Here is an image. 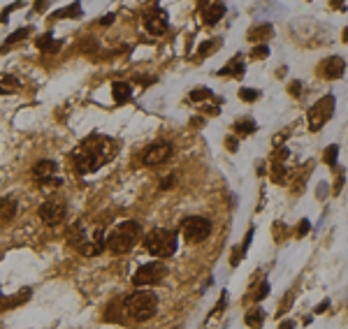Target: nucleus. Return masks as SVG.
Here are the masks:
<instances>
[{
  "label": "nucleus",
  "mask_w": 348,
  "mask_h": 329,
  "mask_svg": "<svg viewBox=\"0 0 348 329\" xmlns=\"http://www.w3.org/2000/svg\"><path fill=\"white\" fill-rule=\"evenodd\" d=\"M116 151H118V144L114 139H95V144H84L82 149L72 153V170L77 174H91V172L100 170L109 158H114Z\"/></svg>",
  "instance_id": "obj_1"
},
{
  "label": "nucleus",
  "mask_w": 348,
  "mask_h": 329,
  "mask_svg": "<svg viewBox=\"0 0 348 329\" xmlns=\"http://www.w3.org/2000/svg\"><path fill=\"white\" fill-rule=\"evenodd\" d=\"M156 311H158V299L153 292H133L123 299V313L135 322L153 318Z\"/></svg>",
  "instance_id": "obj_2"
},
{
  "label": "nucleus",
  "mask_w": 348,
  "mask_h": 329,
  "mask_svg": "<svg viewBox=\"0 0 348 329\" xmlns=\"http://www.w3.org/2000/svg\"><path fill=\"white\" fill-rule=\"evenodd\" d=\"M142 239V227L135 220H126V223L116 225L114 230L107 236V248L114 253H128L139 244Z\"/></svg>",
  "instance_id": "obj_3"
},
{
  "label": "nucleus",
  "mask_w": 348,
  "mask_h": 329,
  "mask_svg": "<svg viewBox=\"0 0 348 329\" xmlns=\"http://www.w3.org/2000/svg\"><path fill=\"white\" fill-rule=\"evenodd\" d=\"M144 248L156 257H169L177 251V234L167 227H156L144 236Z\"/></svg>",
  "instance_id": "obj_4"
},
{
  "label": "nucleus",
  "mask_w": 348,
  "mask_h": 329,
  "mask_svg": "<svg viewBox=\"0 0 348 329\" xmlns=\"http://www.w3.org/2000/svg\"><path fill=\"white\" fill-rule=\"evenodd\" d=\"M211 234V220L202 216H190L181 223V236L186 239V244H200Z\"/></svg>",
  "instance_id": "obj_5"
},
{
  "label": "nucleus",
  "mask_w": 348,
  "mask_h": 329,
  "mask_svg": "<svg viewBox=\"0 0 348 329\" xmlns=\"http://www.w3.org/2000/svg\"><path fill=\"white\" fill-rule=\"evenodd\" d=\"M334 107H337L334 95L320 97L316 105L309 109V127H311L314 132H316V130H320V127H323L327 121L332 118V114H334Z\"/></svg>",
  "instance_id": "obj_6"
},
{
  "label": "nucleus",
  "mask_w": 348,
  "mask_h": 329,
  "mask_svg": "<svg viewBox=\"0 0 348 329\" xmlns=\"http://www.w3.org/2000/svg\"><path fill=\"white\" fill-rule=\"evenodd\" d=\"M167 276V266L163 262H149V265L139 266L133 276V285L137 287H149V285H158L163 278Z\"/></svg>",
  "instance_id": "obj_7"
},
{
  "label": "nucleus",
  "mask_w": 348,
  "mask_h": 329,
  "mask_svg": "<svg viewBox=\"0 0 348 329\" xmlns=\"http://www.w3.org/2000/svg\"><path fill=\"white\" fill-rule=\"evenodd\" d=\"M65 211H67V206L63 200H47L40 206V218L44 225H58L65 218Z\"/></svg>",
  "instance_id": "obj_8"
},
{
  "label": "nucleus",
  "mask_w": 348,
  "mask_h": 329,
  "mask_svg": "<svg viewBox=\"0 0 348 329\" xmlns=\"http://www.w3.org/2000/svg\"><path fill=\"white\" fill-rule=\"evenodd\" d=\"M172 156V144L169 141H156V144H151L147 151H144V156H142V162L144 165H160V162H165V160Z\"/></svg>",
  "instance_id": "obj_9"
},
{
  "label": "nucleus",
  "mask_w": 348,
  "mask_h": 329,
  "mask_svg": "<svg viewBox=\"0 0 348 329\" xmlns=\"http://www.w3.org/2000/svg\"><path fill=\"white\" fill-rule=\"evenodd\" d=\"M144 26H147L149 32L163 35V32L167 31V14L160 10V7H153V10H149L147 14H144Z\"/></svg>",
  "instance_id": "obj_10"
},
{
  "label": "nucleus",
  "mask_w": 348,
  "mask_h": 329,
  "mask_svg": "<svg viewBox=\"0 0 348 329\" xmlns=\"http://www.w3.org/2000/svg\"><path fill=\"white\" fill-rule=\"evenodd\" d=\"M318 70H320V75L325 79H341L344 70H346V63L339 56H330V58H325L323 63L318 65Z\"/></svg>",
  "instance_id": "obj_11"
},
{
  "label": "nucleus",
  "mask_w": 348,
  "mask_h": 329,
  "mask_svg": "<svg viewBox=\"0 0 348 329\" xmlns=\"http://www.w3.org/2000/svg\"><path fill=\"white\" fill-rule=\"evenodd\" d=\"M223 16H225V5H221V2H207L202 7V21L207 23V26L218 23Z\"/></svg>",
  "instance_id": "obj_12"
},
{
  "label": "nucleus",
  "mask_w": 348,
  "mask_h": 329,
  "mask_svg": "<svg viewBox=\"0 0 348 329\" xmlns=\"http://www.w3.org/2000/svg\"><path fill=\"white\" fill-rule=\"evenodd\" d=\"M33 176L37 179V183L53 179V176H56V162H51V160H40V162L33 167Z\"/></svg>",
  "instance_id": "obj_13"
},
{
  "label": "nucleus",
  "mask_w": 348,
  "mask_h": 329,
  "mask_svg": "<svg viewBox=\"0 0 348 329\" xmlns=\"http://www.w3.org/2000/svg\"><path fill=\"white\" fill-rule=\"evenodd\" d=\"M112 95H114V100L118 105H123V102H128L133 97V86L126 84V81H114L112 84Z\"/></svg>",
  "instance_id": "obj_14"
},
{
  "label": "nucleus",
  "mask_w": 348,
  "mask_h": 329,
  "mask_svg": "<svg viewBox=\"0 0 348 329\" xmlns=\"http://www.w3.org/2000/svg\"><path fill=\"white\" fill-rule=\"evenodd\" d=\"M218 75L221 77H242L244 75V58L242 56H234L223 70H218Z\"/></svg>",
  "instance_id": "obj_15"
},
{
  "label": "nucleus",
  "mask_w": 348,
  "mask_h": 329,
  "mask_svg": "<svg viewBox=\"0 0 348 329\" xmlns=\"http://www.w3.org/2000/svg\"><path fill=\"white\" fill-rule=\"evenodd\" d=\"M21 88V81L17 79V77H0V93H5V95H10V93H17Z\"/></svg>",
  "instance_id": "obj_16"
},
{
  "label": "nucleus",
  "mask_w": 348,
  "mask_h": 329,
  "mask_svg": "<svg viewBox=\"0 0 348 329\" xmlns=\"http://www.w3.org/2000/svg\"><path fill=\"white\" fill-rule=\"evenodd\" d=\"M244 322L249 325L251 329H260L263 327V322H265V313H263V308H251L249 313H246V318H244Z\"/></svg>",
  "instance_id": "obj_17"
},
{
  "label": "nucleus",
  "mask_w": 348,
  "mask_h": 329,
  "mask_svg": "<svg viewBox=\"0 0 348 329\" xmlns=\"http://www.w3.org/2000/svg\"><path fill=\"white\" fill-rule=\"evenodd\" d=\"M14 216H17V202L10 200V197H7V200H0V220L7 223Z\"/></svg>",
  "instance_id": "obj_18"
},
{
  "label": "nucleus",
  "mask_w": 348,
  "mask_h": 329,
  "mask_svg": "<svg viewBox=\"0 0 348 329\" xmlns=\"http://www.w3.org/2000/svg\"><path fill=\"white\" fill-rule=\"evenodd\" d=\"M255 127L258 125H255L253 118H244V121H237V123H234V130H237L239 135H253Z\"/></svg>",
  "instance_id": "obj_19"
},
{
  "label": "nucleus",
  "mask_w": 348,
  "mask_h": 329,
  "mask_svg": "<svg viewBox=\"0 0 348 329\" xmlns=\"http://www.w3.org/2000/svg\"><path fill=\"white\" fill-rule=\"evenodd\" d=\"M37 47H40V49H44V51H56V49H61V42H56L51 35L47 32V35H42V37L37 40Z\"/></svg>",
  "instance_id": "obj_20"
},
{
  "label": "nucleus",
  "mask_w": 348,
  "mask_h": 329,
  "mask_svg": "<svg viewBox=\"0 0 348 329\" xmlns=\"http://www.w3.org/2000/svg\"><path fill=\"white\" fill-rule=\"evenodd\" d=\"M269 35H272V26H269V23H265V26H260V28H253V31L249 32V37H251V40H258V37H269Z\"/></svg>",
  "instance_id": "obj_21"
},
{
  "label": "nucleus",
  "mask_w": 348,
  "mask_h": 329,
  "mask_svg": "<svg viewBox=\"0 0 348 329\" xmlns=\"http://www.w3.org/2000/svg\"><path fill=\"white\" fill-rule=\"evenodd\" d=\"M337 156H339V146H337V144H332V146H327V149H325L323 162H327V165H334V162H337Z\"/></svg>",
  "instance_id": "obj_22"
},
{
  "label": "nucleus",
  "mask_w": 348,
  "mask_h": 329,
  "mask_svg": "<svg viewBox=\"0 0 348 329\" xmlns=\"http://www.w3.org/2000/svg\"><path fill=\"white\" fill-rule=\"evenodd\" d=\"M258 95H260V93H258L255 88H242V91H239V97H242V100H246V102H253V100H258Z\"/></svg>",
  "instance_id": "obj_23"
},
{
  "label": "nucleus",
  "mask_w": 348,
  "mask_h": 329,
  "mask_svg": "<svg viewBox=\"0 0 348 329\" xmlns=\"http://www.w3.org/2000/svg\"><path fill=\"white\" fill-rule=\"evenodd\" d=\"M274 181H276V183H285V167H283V162H274Z\"/></svg>",
  "instance_id": "obj_24"
},
{
  "label": "nucleus",
  "mask_w": 348,
  "mask_h": 329,
  "mask_svg": "<svg viewBox=\"0 0 348 329\" xmlns=\"http://www.w3.org/2000/svg\"><path fill=\"white\" fill-rule=\"evenodd\" d=\"M28 32H31V28H21V31H17L14 35H12V37H7V42H5V47H10V44H14L17 40H23V37H26Z\"/></svg>",
  "instance_id": "obj_25"
},
{
  "label": "nucleus",
  "mask_w": 348,
  "mask_h": 329,
  "mask_svg": "<svg viewBox=\"0 0 348 329\" xmlns=\"http://www.w3.org/2000/svg\"><path fill=\"white\" fill-rule=\"evenodd\" d=\"M253 58H267L269 56V47L267 44H258V47H253V53H251Z\"/></svg>",
  "instance_id": "obj_26"
},
{
  "label": "nucleus",
  "mask_w": 348,
  "mask_h": 329,
  "mask_svg": "<svg viewBox=\"0 0 348 329\" xmlns=\"http://www.w3.org/2000/svg\"><path fill=\"white\" fill-rule=\"evenodd\" d=\"M218 40H211V42H204V44H200V53L202 56H207V53H211V49H216L218 47Z\"/></svg>",
  "instance_id": "obj_27"
},
{
  "label": "nucleus",
  "mask_w": 348,
  "mask_h": 329,
  "mask_svg": "<svg viewBox=\"0 0 348 329\" xmlns=\"http://www.w3.org/2000/svg\"><path fill=\"white\" fill-rule=\"evenodd\" d=\"M204 97H211V91L209 88H204V91H193V93H190V100H204Z\"/></svg>",
  "instance_id": "obj_28"
},
{
  "label": "nucleus",
  "mask_w": 348,
  "mask_h": 329,
  "mask_svg": "<svg viewBox=\"0 0 348 329\" xmlns=\"http://www.w3.org/2000/svg\"><path fill=\"white\" fill-rule=\"evenodd\" d=\"M267 292H269V283H263V285L258 287V292H255V299L260 301V299L267 297Z\"/></svg>",
  "instance_id": "obj_29"
},
{
  "label": "nucleus",
  "mask_w": 348,
  "mask_h": 329,
  "mask_svg": "<svg viewBox=\"0 0 348 329\" xmlns=\"http://www.w3.org/2000/svg\"><path fill=\"white\" fill-rule=\"evenodd\" d=\"M290 95H302V81H290Z\"/></svg>",
  "instance_id": "obj_30"
},
{
  "label": "nucleus",
  "mask_w": 348,
  "mask_h": 329,
  "mask_svg": "<svg viewBox=\"0 0 348 329\" xmlns=\"http://www.w3.org/2000/svg\"><path fill=\"white\" fill-rule=\"evenodd\" d=\"M309 227H311L309 220H302V223H299V230H297V236H304V234L309 232Z\"/></svg>",
  "instance_id": "obj_31"
},
{
  "label": "nucleus",
  "mask_w": 348,
  "mask_h": 329,
  "mask_svg": "<svg viewBox=\"0 0 348 329\" xmlns=\"http://www.w3.org/2000/svg\"><path fill=\"white\" fill-rule=\"evenodd\" d=\"M225 144H228V151H232V153L237 151V139H234V137H228V139H225Z\"/></svg>",
  "instance_id": "obj_32"
},
{
  "label": "nucleus",
  "mask_w": 348,
  "mask_h": 329,
  "mask_svg": "<svg viewBox=\"0 0 348 329\" xmlns=\"http://www.w3.org/2000/svg\"><path fill=\"white\" fill-rule=\"evenodd\" d=\"M174 186V176H167V179H163V188H172Z\"/></svg>",
  "instance_id": "obj_33"
},
{
  "label": "nucleus",
  "mask_w": 348,
  "mask_h": 329,
  "mask_svg": "<svg viewBox=\"0 0 348 329\" xmlns=\"http://www.w3.org/2000/svg\"><path fill=\"white\" fill-rule=\"evenodd\" d=\"M279 329H295V322H293V320H285V322H283V325H281Z\"/></svg>",
  "instance_id": "obj_34"
},
{
  "label": "nucleus",
  "mask_w": 348,
  "mask_h": 329,
  "mask_svg": "<svg viewBox=\"0 0 348 329\" xmlns=\"http://www.w3.org/2000/svg\"><path fill=\"white\" fill-rule=\"evenodd\" d=\"M327 306H330V301L325 299V301H323V304H320V306L316 308V313H325V308H327Z\"/></svg>",
  "instance_id": "obj_35"
},
{
  "label": "nucleus",
  "mask_w": 348,
  "mask_h": 329,
  "mask_svg": "<svg viewBox=\"0 0 348 329\" xmlns=\"http://www.w3.org/2000/svg\"><path fill=\"white\" fill-rule=\"evenodd\" d=\"M112 21H114V14H109V16H105V19H102L100 23H102V26H109Z\"/></svg>",
  "instance_id": "obj_36"
},
{
  "label": "nucleus",
  "mask_w": 348,
  "mask_h": 329,
  "mask_svg": "<svg viewBox=\"0 0 348 329\" xmlns=\"http://www.w3.org/2000/svg\"><path fill=\"white\" fill-rule=\"evenodd\" d=\"M344 42H348V26L344 28Z\"/></svg>",
  "instance_id": "obj_37"
}]
</instances>
